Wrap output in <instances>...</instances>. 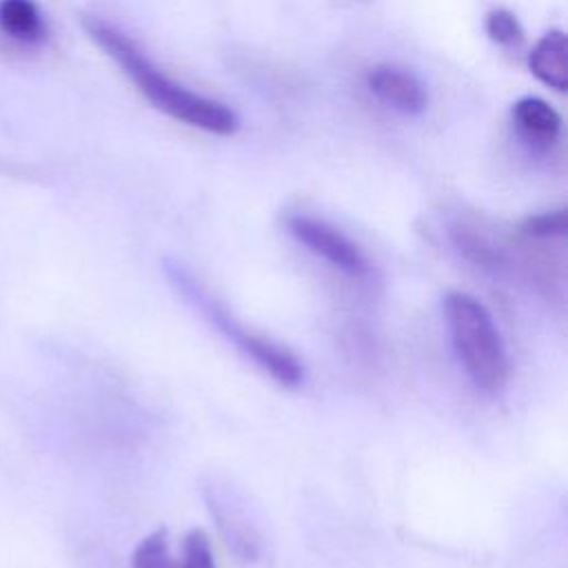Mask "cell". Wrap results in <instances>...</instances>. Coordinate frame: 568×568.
I'll list each match as a JSON object with an SVG mask.
<instances>
[{
  "instance_id": "1",
  "label": "cell",
  "mask_w": 568,
  "mask_h": 568,
  "mask_svg": "<svg viewBox=\"0 0 568 568\" xmlns=\"http://www.w3.org/2000/svg\"><path fill=\"white\" fill-rule=\"evenodd\" d=\"M89 38L122 69L135 89L169 118L215 135H233L240 120L231 106L200 95L158 69L146 53L118 27L100 18H84Z\"/></svg>"
},
{
  "instance_id": "2",
  "label": "cell",
  "mask_w": 568,
  "mask_h": 568,
  "mask_svg": "<svg viewBox=\"0 0 568 568\" xmlns=\"http://www.w3.org/2000/svg\"><path fill=\"white\" fill-rule=\"evenodd\" d=\"M444 313L453 346L470 382L488 393L499 390L508 382L510 364L488 308L468 293L450 291L444 297Z\"/></svg>"
},
{
  "instance_id": "3",
  "label": "cell",
  "mask_w": 568,
  "mask_h": 568,
  "mask_svg": "<svg viewBox=\"0 0 568 568\" xmlns=\"http://www.w3.org/2000/svg\"><path fill=\"white\" fill-rule=\"evenodd\" d=\"M171 277L175 280V284L184 291L186 297L193 300V304H197L202 308V313L229 337L235 342V346L246 353L262 371H266L277 384L286 386V388H295L302 384L304 379V368L300 364V359L282 344H275L262 335H253L248 331H244L242 326H237L233 322V317L220 308L186 273H182L180 268L171 271Z\"/></svg>"
},
{
  "instance_id": "4",
  "label": "cell",
  "mask_w": 568,
  "mask_h": 568,
  "mask_svg": "<svg viewBox=\"0 0 568 568\" xmlns=\"http://www.w3.org/2000/svg\"><path fill=\"white\" fill-rule=\"evenodd\" d=\"M286 226L300 244H304L311 253L320 255L344 275L364 277L368 273V260L362 248L328 222L297 213L286 220Z\"/></svg>"
},
{
  "instance_id": "5",
  "label": "cell",
  "mask_w": 568,
  "mask_h": 568,
  "mask_svg": "<svg viewBox=\"0 0 568 568\" xmlns=\"http://www.w3.org/2000/svg\"><path fill=\"white\" fill-rule=\"evenodd\" d=\"M368 91L386 106L404 115H419L428 104L426 84L399 64H375L366 71Z\"/></svg>"
},
{
  "instance_id": "6",
  "label": "cell",
  "mask_w": 568,
  "mask_h": 568,
  "mask_svg": "<svg viewBox=\"0 0 568 568\" xmlns=\"http://www.w3.org/2000/svg\"><path fill=\"white\" fill-rule=\"evenodd\" d=\"M513 124L519 138L535 151H548L561 133L559 113L541 98L526 95L513 104Z\"/></svg>"
},
{
  "instance_id": "7",
  "label": "cell",
  "mask_w": 568,
  "mask_h": 568,
  "mask_svg": "<svg viewBox=\"0 0 568 568\" xmlns=\"http://www.w3.org/2000/svg\"><path fill=\"white\" fill-rule=\"evenodd\" d=\"M0 36L16 47H42L49 38V24L38 2L0 0Z\"/></svg>"
},
{
  "instance_id": "8",
  "label": "cell",
  "mask_w": 568,
  "mask_h": 568,
  "mask_svg": "<svg viewBox=\"0 0 568 568\" xmlns=\"http://www.w3.org/2000/svg\"><path fill=\"white\" fill-rule=\"evenodd\" d=\"M209 493H211L209 510L215 517L217 528L226 539V546L233 550L235 557H240V561L257 559L260 544L246 515L233 501H229L226 495H220L215 488H209Z\"/></svg>"
},
{
  "instance_id": "9",
  "label": "cell",
  "mask_w": 568,
  "mask_h": 568,
  "mask_svg": "<svg viewBox=\"0 0 568 568\" xmlns=\"http://www.w3.org/2000/svg\"><path fill=\"white\" fill-rule=\"evenodd\" d=\"M528 67L532 75L546 87L564 93L568 87L566 71V36L559 29L544 33L528 53Z\"/></svg>"
},
{
  "instance_id": "10",
  "label": "cell",
  "mask_w": 568,
  "mask_h": 568,
  "mask_svg": "<svg viewBox=\"0 0 568 568\" xmlns=\"http://www.w3.org/2000/svg\"><path fill=\"white\" fill-rule=\"evenodd\" d=\"M450 240L459 248V253L477 266L488 271H497L504 266V255L499 253V248L475 226L466 222L450 224Z\"/></svg>"
},
{
  "instance_id": "11",
  "label": "cell",
  "mask_w": 568,
  "mask_h": 568,
  "mask_svg": "<svg viewBox=\"0 0 568 568\" xmlns=\"http://www.w3.org/2000/svg\"><path fill=\"white\" fill-rule=\"evenodd\" d=\"M131 568H180V561L171 555L169 530L164 526L149 532L133 550Z\"/></svg>"
},
{
  "instance_id": "12",
  "label": "cell",
  "mask_w": 568,
  "mask_h": 568,
  "mask_svg": "<svg viewBox=\"0 0 568 568\" xmlns=\"http://www.w3.org/2000/svg\"><path fill=\"white\" fill-rule=\"evenodd\" d=\"M486 33L493 42L501 47H519L524 42V29L515 13L508 9H493L486 16Z\"/></svg>"
},
{
  "instance_id": "13",
  "label": "cell",
  "mask_w": 568,
  "mask_h": 568,
  "mask_svg": "<svg viewBox=\"0 0 568 568\" xmlns=\"http://www.w3.org/2000/svg\"><path fill=\"white\" fill-rule=\"evenodd\" d=\"M566 224H568L566 211L559 209V211L539 213V215L524 220L519 231H521V235H526L530 240H550V237H564Z\"/></svg>"
},
{
  "instance_id": "14",
  "label": "cell",
  "mask_w": 568,
  "mask_h": 568,
  "mask_svg": "<svg viewBox=\"0 0 568 568\" xmlns=\"http://www.w3.org/2000/svg\"><path fill=\"white\" fill-rule=\"evenodd\" d=\"M180 568H217L213 559L211 539L204 530L195 528L184 537Z\"/></svg>"
}]
</instances>
